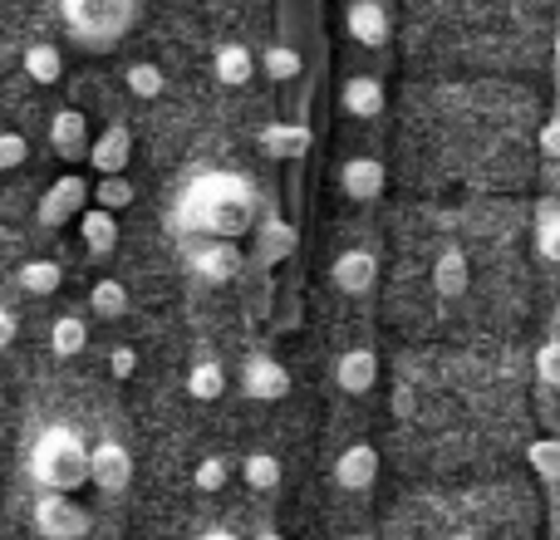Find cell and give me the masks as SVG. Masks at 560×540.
Listing matches in <instances>:
<instances>
[{
  "mask_svg": "<svg viewBox=\"0 0 560 540\" xmlns=\"http://www.w3.org/2000/svg\"><path fill=\"white\" fill-rule=\"evenodd\" d=\"M261 202H256L252 177L232 173V167H207L177 192L173 202V226L183 236H212V242H242L252 236Z\"/></svg>",
  "mask_w": 560,
  "mask_h": 540,
  "instance_id": "cell-1",
  "label": "cell"
},
{
  "mask_svg": "<svg viewBox=\"0 0 560 540\" xmlns=\"http://www.w3.org/2000/svg\"><path fill=\"white\" fill-rule=\"evenodd\" d=\"M25 472L35 482V492H65L74 496L79 486H89V443L79 427L69 423H45L30 443Z\"/></svg>",
  "mask_w": 560,
  "mask_h": 540,
  "instance_id": "cell-2",
  "label": "cell"
},
{
  "mask_svg": "<svg viewBox=\"0 0 560 540\" xmlns=\"http://www.w3.org/2000/svg\"><path fill=\"white\" fill-rule=\"evenodd\" d=\"M138 15H143V0H59V20H65V35L74 39L89 55H108L133 35Z\"/></svg>",
  "mask_w": 560,
  "mask_h": 540,
  "instance_id": "cell-3",
  "label": "cell"
},
{
  "mask_svg": "<svg viewBox=\"0 0 560 540\" xmlns=\"http://www.w3.org/2000/svg\"><path fill=\"white\" fill-rule=\"evenodd\" d=\"M30 526H35L39 540H84L89 536V512L65 492H39L35 506H30Z\"/></svg>",
  "mask_w": 560,
  "mask_h": 540,
  "instance_id": "cell-4",
  "label": "cell"
},
{
  "mask_svg": "<svg viewBox=\"0 0 560 540\" xmlns=\"http://www.w3.org/2000/svg\"><path fill=\"white\" fill-rule=\"evenodd\" d=\"M84 202H94V183H89L84 173H65V177H55V183L45 187V197H39V207H35L39 232H59V226L79 222Z\"/></svg>",
  "mask_w": 560,
  "mask_h": 540,
  "instance_id": "cell-5",
  "label": "cell"
},
{
  "mask_svg": "<svg viewBox=\"0 0 560 540\" xmlns=\"http://www.w3.org/2000/svg\"><path fill=\"white\" fill-rule=\"evenodd\" d=\"M128 482H133V453L118 437L89 443V486H98L104 496H124Z\"/></svg>",
  "mask_w": 560,
  "mask_h": 540,
  "instance_id": "cell-6",
  "label": "cell"
},
{
  "mask_svg": "<svg viewBox=\"0 0 560 540\" xmlns=\"http://www.w3.org/2000/svg\"><path fill=\"white\" fill-rule=\"evenodd\" d=\"M329 280H335L339 295L364 300L369 290L378 285V256L369 251V246H349V251H339L335 261H329Z\"/></svg>",
  "mask_w": 560,
  "mask_h": 540,
  "instance_id": "cell-7",
  "label": "cell"
},
{
  "mask_svg": "<svg viewBox=\"0 0 560 540\" xmlns=\"http://www.w3.org/2000/svg\"><path fill=\"white\" fill-rule=\"evenodd\" d=\"M242 394L252 403H280L290 398V368L276 354H252L242 364Z\"/></svg>",
  "mask_w": 560,
  "mask_h": 540,
  "instance_id": "cell-8",
  "label": "cell"
},
{
  "mask_svg": "<svg viewBox=\"0 0 560 540\" xmlns=\"http://www.w3.org/2000/svg\"><path fill=\"white\" fill-rule=\"evenodd\" d=\"M345 30L359 49H384L388 39H394V15L384 10V0H349Z\"/></svg>",
  "mask_w": 560,
  "mask_h": 540,
  "instance_id": "cell-9",
  "label": "cell"
},
{
  "mask_svg": "<svg viewBox=\"0 0 560 540\" xmlns=\"http://www.w3.org/2000/svg\"><path fill=\"white\" fill-rule=\"evenodd\" d=\"M89 143H94V128L79 108H55L49 114V153L65 157V163H89Z\"/></svg>",
  "mask_w": 560,
  "mask_h": 540,
  "instance_id": "cell-10",
  "label": "cell"
},
{
  "mask_svg": "<svg viewBox=\"0 0 560 540\" xmlns=\"http://www.w3.org/2000/svg\"><path fill=\"white\" fill-rule=\"evenodd\" d=\"M339 192L349 197V202H359V207H374L378 197L388 192V173H384V163L378 157H345L339 163Z\"/></svg>",
  "mask_w": 560,
  "mask_h": 540,
  "instance_id": "cell-11",
  "label": "cell"
},
{
  "mask_svg": "<svg viewBox=\"0 0 560 540\" xmlns=\"http://www.w3.org/2000/svg\"><path fill=\"white\" fill-rule=\"evenodd\" d=\"M384 108H388V89L378 74H349L345 84H339V114L345 118L374 124V118H384Z\"/></svg>",
  "mask_w": 560,
  "mask_h": 540,
  "instance_id": "cell-12",
  "label": "cell"
},
{
  "mask_svg": "<svg viewBox=\"0 0 560 540\" xmlns=\"http://www.w3.org/2000/svg\"><path fill=\"white\" fill-rule=\"evenodd\" d=\"M187 266H192V275L207 280V285H232L236 270H242V246L236 242H212V236H207L202 246H192Z\"/></svg>",
  "mask_w": 560,
  "mask_h": 540,
  "instance_id": "cell-13",
  "label": "cell"
},
{
  "mask_svg": "<svg viewBox=\"0 0 560 540\" xmlns=\"http://www.w3.org/2000/svg\"><path fill=\"white\" fill-rule=\"evenodd\" d=\"M128 163H133V128L108 124L104 133H94V143H89V167H94V177L128 173Z\"/></svg>",
  "mask_w": 560,
  "mask_h": 540,
  "instance_id": "cell-14",
  "label": "cell"
},
{
  "mask_svg": "<svg viewBox=\"0 0 560 540\" xmlns=\"http://www.w3.org/2000/svg\"><path fill=\"white\" fill-rule=\"evenodd\" d=\"M329 477H335L339 492H369V486L378 482V447L374 443H349L345 453L335 457Z\"/></svg>",
  "mask_w": 560,
  "mask_h": 540,
  "instance_id": "cell-15",
  "label": "cell"
},
{
  "mask_svg": "<svg viewBox=\"0 0 560 540\" xmlns=\"http://www.w3.org/2000/svg\"><path fill=\"white\" fill-rule=\"evenodd\" d=\"M374 384H378V354H374V349L354 344V349H345V354L335 359V388H339V394L364 398Z\"/></svg>",
  "mask_w": 560,
  "mask_h": 540,
  "instance_id": "cell-16",
  "label": "cell"
},
{
  "mask_svg": "<svg viewBox=\"0 0 560 540\" xmlns=\"http://www.w3.org/2000/svg\"><path fill=\"white\" fill-rule=\"evenodd\" d=\"M79 242H84V251L94 256V261H108V256L118 251V212H108V207H84L79 212Z\"/></svg>",
  "mask_w": 560,
  "mask_h": 540,
  "instance_id": "cell-17",
  "label": "cell"
},
{
  "mask_svg": "<svg viewBox=\"0 0 560 540\" xmlns=\"http://www.w3.org/2000/svg\"><path fill=\"white\" fill-rule=\"evenodd\" d=\"M467 285H472V261H467V251L457 242H447L443 251L433 256V290H438V300H463Z\"/></svg>",
  "mask_w": 560,
  "mask_h": 540,
  "instance_id": "cell-18",
  "label": "cell"
},
{
  "mask_svg": "<svg viewBox=\"0 0 560 540\" xmlns=\"http://www.w3.org/2000/svg\"><path fill=\"white\" fill-rule=\"evenodd\" d=\"M256 143H261V153L271 157V163H300V157L310 153V143H315V133H310L305 124H266L261 133H256Z\"/></svg>",
  "mask_w": 560,
  "mask_h": 540,
  "instance_id": "cell-19",
  "label": "cell"
},
{
  "mask_svg": "<svg viewBox=\"0 0 560 540\" xmlns=\"http://www.w3.org/2000/svg\"><path fill=\"white\" fill-rule=\"evenodd\" d=\"M252 236H256V266H266V270L280 266L290 251H295V226H290V222H280V212L256 216Z\"/></svg>",
  "mask_w": 560,
  "mask_h": 540,
  "instance_id": "cell-20",
  "label": "cell"
},
{
  "mask_svg": "<svg viewBox=\"0 0 560 540\" xmlns=\"http://www.w3.org/2000/svg\"><path fill=\"white\" fill-rule=\"evenodd\" d=\"M212 74L222 89H246L261 69H256V55L252 45H242V39H226V45L212 49Z\"/></svg>",
  "mask_w": 560,
  "mask_h": 540,
  "instance_id": "cell-21",
  "label": "cell"
},
{
  "mask_svg": "<svg viewBox=\"0 0 560 540\" xmlns=\"http://www.w3.org/2000/svg\"><path fill=\"white\" fill-rule=\"evenodd\" d=\"M256 69H261L271 84H295V79L305 74V55H300L290 39H271V45H261V55H256Z\"/></svg>",
  "mask_w": 560,
  "mask_h": 540,
  "instance_id": "cell-22",
  "label": "cell"
},
{
  "mask_svg": "<svg viewBox=\"0 0 560 540\" xmlns=\"http://www.w3.org/2000/svg\"><path fill=\"white\" fill-rule=\"evenodd\" d=\"M20 69H25L30 84H59L65 79V55H59V45H45V39H35V45L20 49Z\"/></svg>",
  "mask_w": 560,
  "mask_h": 540,
  "instance_id": "cell-23",
  "label": "cell"
},
{
  "mask_svg": "<svg viewBox=\"0 0 560 540\" xmlns=\"http://www.w3.org/2000/svg\"><path fill=\"white\" fill-rule=\"evenodd\" d=\"M89 349V319L84 315H55V325H49V354L55 359H79Z\"/></svg>",
  "mask_w": 560,
  "mask_h": 540,
  "instance_id": "cell-24",
  "label": "cell"
},
{
  "mask_svg": "<svg viewBox=\"0 0 560 540\" xmlns=\"http://www.w3.org/2000/svg\"><path fill=\"white\" fill-rule=\"evenodd\" d=\"M226 364L222 359H197L192 368H187V398H197V403H217V398L226 394Z\"/></svg>",
  "mask_w": 560,
  "mask_h": 540,
  "instance_id": "cell-25",
  "label": "cell"
},
{
  "mask_svg": "<svg viewBox=\"0 0 560 540\" xmlns=\"http://www.w3.org/2000/svg\"><path fill=\"white\" fill-rule=\"evenodd\" d=\"M128 305H133V300H128L124 280L104 275V280H94V285H89V319H124Z\"/></svg>",
  "mask_w": 560,
  "mask_h": 540,
  "instance_id": "cell-26",
  "label": "cell"
},
{
  "mask_svg": "<svg viewBox=\"0 0 560 540\" xmlns=\"http://www.w3.org/2000/svg\"><path fill=\"white\" fill-rule=\"evenodd\" d=\"M15 285L25 290V295L45 300V295H55V290L65 285V270H59V261H45V256H35V261H25V266L15 270Z\"/></svg>",
  "mask_w": 560,
  "mask_h": 540,
  "instance_id": "cell-27",
  "label": "cell"
},
{
  "mask_svg": "<svg viewBox=\"0 0 560 540\" xmlns=\"http://www.w3.org/2000/svg\"><path fill=\"white\" fill-rule=\"evenodd\" d=\"M536 251H541V261L560 266V202L556 197L536 202Z\"/></svg>",
  "mask_w": 560,
  "mask_h": 540,
  "instance_id": "cell-28",
  "label": "cell"
},
{
  "mask_svg": "<svg viewBox=\"0 0 560 540\" xmlns=\"http://www.w3.org/2000/svg\"><path fill=\"white\" fill-rule=\"evenodd\" d=\"M124 84L133 98H143V104H153V98L167 94V74L163 64H153V59H133V64L124 69Z\"/></svg>",
  "mask_w": 560,
  "mask_h": 540,
  "instance_id": "cell-29",
  "label": "cell"
},
{
  "mask_svg": "<svg viewBox=\"0 0 560 540\" xmlns=\"http://www.w3.org/2000/svg\"><path fill=\"white\" fill-rule=\"evenodd\" d=\"M280 477H285V467H280L276 453H246V457H242V482L252 486V492H261V496L276 492Z\"/></svg>",
  "mask_w": 560,
  "mask_h": 540,
  "instance_id": "cell-30",
  "label": "cell"
},
{
  "mask_svg": "<svg viewBox=\"0 0 560 540\" xmlns=\"http://www.w3.org/2000/svg\"><path fill=\"white\" fill-rule=\"evenodd\" d=\"M138 197V187L128 183V173H114V177H98L94 183V207H108V212H124L128 202Z\"/></svg>",
  "mask_w": 560,
  "mask_h": 540,
  "instance_id": "cell-31",
  "label": "cell"
},
{
  "mask_svg": "<svg viewBox=\"0 0 560 540\" xmlns=\"http://www.w3.org/2000/svg\"><path fill=\"white\" fill-rule=\"evenodd\" d=\"M526 462H532V472L541 482H560V437H536L526 447Z\"/></svg>",
  "mask_w": 560,
  "mask_h": 540,
  "instance_id": "cell-32",
  "label": "cell"
},
{
  "mask_svg": "<svg viewBox=\"0 0 560 540\" xmlns=\"http://www.w3.org/2000/svg\"><path fill=\"white\" fill-rule=\"evenodd\" d=\"M226 482H232V462H226V457H202V462H197L192 486H197L202 496H217Z\"/></svg>",
  "mask_w": 560,
  "mask_h": 540,
  "instance_id": "cell-33",
  "label": "cell"
},
{
  "mask_svg": "<svg viewBox=\"0 0 560 540\" xmlns=\"http://www.w3.org/2000/svg\"><path fill=\"white\" fill-rule=\"evenodd\" d=\"M30 163V138L20 128H0V173H15Z\"/></svg>",
  "mask_w": 560,
  "mask_h": 540,
  "instance_id": "cell-34",
  "label": "cell"
},
{
  "mask_svg": "<svg viewBox=\"0 0 560 540\" xmlns=\"http://www.w3.org/2000/svg\"><path fill=\"white\" fill-rule=\"evenodd\" d=\"M532 368H536V378H541V388H556L560 394V339H546V344L536 349Z\"/></svg>",
  "mask_w": 560,
  "mask_h": 540,
  "instance_id": "cell-35",
  "label": "cell"
},
{
  "mask_svg": "<svg viewBox=\"0 0 560 540\" xmlns=\"http://www.w3.org/2000/svg\"><path fill=\"white\" fill-rule=\"evenodd\" d=\"M536 148H541L546 163H560V108L541 124V133H536Z\"/></svg>",
  "mask_w": 560,
  "mask_h": 540,
  "instance_id": "cell-36",
  "label": "cell"
},
{
  "mask_svg": "<svg viewBox=\"0 0 560 540\" xmlns=\"http://www.w3.org/2000/svg\"><path fill=\"white\" fill-rule=\"evenodd\" d=\"M108 374H114V378H133L138 374V349H128V344L108 349Z\"/></svg>",
  "mask_w": 560,
  "mask_h": 540,
  "instance_id": "cell-37",
  "label": "cell"
},
{
  "mask_svg": "<svg viewBox=\"0 0 560 540\" xmlns=\"http://www.w3.org/2000/svg\"><path fill=\"white\" fill-rule=\"evenodd\" d=\"M15 339H20V319H15V309L0 305V349H10Z\"/></svg>",
  "mask_w": 560,
  "mask_h": 540,
  "instance_id": "cell-38",
  "label": "cell"
},
{
  "mask_svg": "<svg viewBox=\"0 0 560 540\" xmlns=\"http://www.w3.org/2000/svg\"><path fill=\"white\" fill-rule=\"evenodd\" d=\"M197 540H242V536H236V531H226V526H207V531L197 536Z\"/></svg>",
  "mask_w": 560,
  "mask_h": 540,
  "instance_id": "cell-39",
  "label": "cell"
},
{
  "mask_svg": "<svg viewBox=\"0 0 560 540\" xmlns=\"http://www.w3.org/2000/svg\"><path fill=\"white\" fill-rule=\"evenodd\" d=\"M256 540H285L280 531H271V526H266V531H256Z\"/></svg>",
  "mask_w": 560,
  "mask_h": 540,
  "instance_id": "cell-40",
  "label": "cell"
},
{
  "mask_svg": "<svg viewBox=\"0 0 560 540\" xmlns=\"http://www.w3.org/2000/svg\"><path fill=\"white\" fill-rule=\"evenodd\" d=\"M556 74H560V30H556Z\"/></svg>",
  "mask_w": 560,
  "mask_h": 540,
  "instance_id": "cell-41",
  "label": "cell"
},
{
  "mask_svg": "<svg viewBox=\"0 0 560 540\" xmlns=\"http://www.w3.org/2000/svg\"><path fill=\"white\" fill-rule=\"evenodd\" d=\"M457 540H472V536H457Z\"/></svg>",
  "mask_w": 560,
  "mask_h": 540,
  "instance_id": "cell-42",
  "label": "cell"
}]
</instances>
